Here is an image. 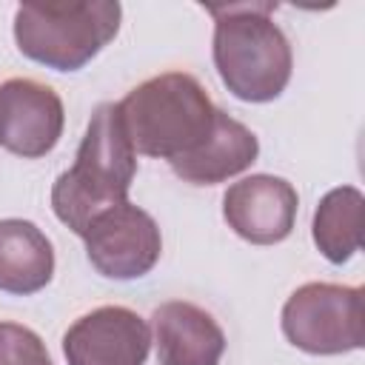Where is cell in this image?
<instances>
[{
    "mask_svg": "<svg viewBox=\"0 0 365 365\" xmlns=\"http://www.w3.org/2000/svg\"><path fill=\"white\" fill-rule=\"evenodd\" d=\"M134 171L137 160L117 103L97 106L77 148L74 165L63 171L51 188L57 220L83 237L94 217L125 202Z\"/></svg>",
    "mask_w": 365,
    "mask_h": 365,
    "instance_id": "cell-1",
    "label": "cell"
},
{
    "mask_svg": "<svg viewBox=\"0 0 365 365\" xmlns=\"http://www.w3.org/2000/svg\"><path fill=\"white\" fill-rule=\"evenodd\" d=\"M274 3L205 6L217 20L214 63L228 91L248 103L282 94L291 77V46L271 20Z\"/></svg>",
    "mask_w": 365,
    "mask_h": 365,
    "instance_id": "cell-2",
    "label": "cell"
},
{
    "mask_svg": "<svg viewBox=\"0 0 365 365\" xmlns=\"http://www.w3.org/2000/svg\"><path fill=\"white\" fill-rule=\"evenodd\" d=\"M134 154L177 160L194 151L214 128L217 108L205 88L182 71L145 80L117 103Z\"/></svg>",
    "mask_w": 365,
    "mask_h": 365,
    "instance_id": "cell-3",
    "label": "cell"
},
{
    "mask_svg": "<svg viewBox=\"0 0 365 365\" xmlns=\"http://www.w3.org/2000/svg\"><path fill=\"white\" fill-rule=\"evenodd\" d=\"M120 26L117 3H26L14 14V37L26 57L57 68H83Z\"/></svg>",
    "mask_w": 365,
    "mask_h": 365,
    "instance_id": "cell-4",
    "label": "cell"
},
{
    "mask_svg": "<svg viewBox=\"0 0 365 365\" xmlns=\"http://www.w3.org/2000/svg\"><path fill=\"white\" fill-rule=\"evenodd\" d=\"M362 288L308 282L282 308L285 336L308 354H342L365 339Z\"/></svg>",
    "mask_w": 365,
    "mask_h": 365,
    "instance_id": "cell-5",
    "label": "cell"
},
{
    "mask_svg": "<svg viewBox=\"0 0 365 365\" xmlns=\"http://www.w3.org/2000/svg\"><path fill=\"white\" fill-rule=\"evenodd\" d=\"M83 240L91 265L111 279H134L148 274L163 251L157 222L128 200L94 217Z\"/></svg>",
    "mask_w": 365,
    "mask_h": 365,
    "instance_id": "cell-6",
    "label": "cell"
},
{
    "mask_svg": "<svg viewBox=\"0 0 365 365\" xmlns=\"http://www.w3.org/2000/svg\"><path fill=\"white\" fill-rule=\"evenodd\" d=\"M148 345V325L120 305H106L80 317L63 336L68 365H143Z\"/></svg>",
    "mask_w": 365,
    "mask_h": 365,
    "instance_id": "cell-7",
    "label": "cell"
},
{
    "mask_svg": "<svg viewBox=\"0 0 365 365\" xmlns=\"http://www.w3.org/2000/svg\"><path fill=\"white\" fill-rule=\"evenodd\" d=\"M63 131V103L57 91L37 80H9L0 86V145L17 157L48 154Z\"/></svg>",
    "mask_w": 365,
    "mask_h": 365,
    "instance_id": "cell-8",
    "label": "cell"
},
{
    "mask_svg": "<svg viewBox=\"0 0 365 365\" xmlns=\"http://www.w3.org/2000/svg\"><path fill=\"white\" fill-rule=\"evenodd\" d=\"M297 191L282 177L254 174L225 191V222L248 242L271 245L291 234L297 220Z\"/></svg>",
    "mask_w": 365,
    "mask_h": 365,
    "instance_id": "cell-9",
    "label": "cell"
},
{
    "mask_svg": "<svg viewBox=\"0 0 365 365\" xmlns=\"http://www.w3.org/2000/svg\"><path fill=\"white\" fill-rule=\"evenodd\" d=\"M151 319L160 365H220L225 336L211 314L191 302H165Z\"/></svg>",
    "mask_w": 365,
    "mask_h": 365,
    "instance_id": "cell-10",
    "label": "cell"
},
{
    "mask_svg": "<svg viewBox=\"0 0 365 365\" xmlns=\"http://www.w3.org/2000/svg\"><path fill=\"white\" fill-rule=\"evenodd\" d=\"M257 137L242 123L231 120L225 111L217 108L211 134L188 154L171 160L177 177L194 185H214L240 171H245L257 160Z\"/></svg>",
    "mask_w": 365,
    "mask_h": 365,
    "instance_id": "cell-11",
    "label": "cell"
},
{
    "mask_svg": "<svg viewBox=\"0 0 365 365\" xmlns=\"http://www.w3.org/2000/svg\"><path fill=\"white\" fill-rule=\"evenodd\" d=\"M54 251L46 234L29 220H0V291L34 294L48 285Z\"/></svg>",
    "mask_w": 365,
    "mask_h": 365,
    "instance_id": "cell-12",
    "label": "cell"
},
{
    "mask_svg": "<svg viewBox=\"0 0 365 365\" xmlns=\"http://www.w3.org/2000/svg\"><path fill=\"white\" fill-rule=\"evenodd\" d=\"M314 240L331 262H345L362 245V194L334 188L317 208Z\"/></svg>",
    "mask_w": 365,
    "mask_h": 365,
    "instance_id": "cell-13",
    "label": "cell"
},
{
    "mask_svg": "<svg viewBox=\"0 0 365 365\" xmlns=\"http://www.w3.org/2000/svg\"><path fill=\"white\" fill-rule=\"evenodd\" d=\"M0 365H51V359L34 331L17 322H0Z\"/></svg>",
    "mask_w": 365,
    "mask_h": 365,
    "instance_id": "cell-14",
    "label": "cell"
}]
</instances>
